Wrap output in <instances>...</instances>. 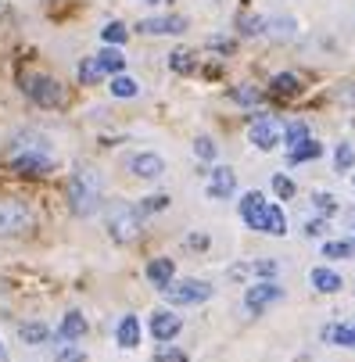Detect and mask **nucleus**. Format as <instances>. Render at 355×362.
<instances>
[{
    "label": "nucleus",
    "mask_w": 355,
    "mask_h": 362,
    "mask_svg": "<svg viewBox=\"0 0 355 362\" xmlns=\"http://www.w3.org/2000/svg\"><path fill=\"white\" fill-rule=\"evenodd\" d=\"M162 298L169 305H201V301L212 298V284H205V280H169L162 287Z\"/></svg>",
    "instance_id": "7"
},
{
    "label": "nucleus",
    "mask_w": 355,
    "mask_h": 362,
    "mask_svg": "<svg viewBox=\"0 0 355 362\" xmlns=\"http://www.w3.org/2000/svg\"><path fill=\"white\" fill-rule=\"evenodd\" d=\"M248 144L255 151H273L284 144V122L273 115H255L248 122Z\"/></svg>",
    "instance_id": "6"
},
{
    "label": "nucleus",
    "mask_w": 355,
    "mask_h": 362,
    "mask_svg": "<svg viewBox=\"0 0 355 362\" xmlns=\"http://www.w3.org/2000/svg\"><path fill=\"white\" fill-rule=\"evenodd\" d=\"M233 280H244V276H262V280H273L277 276V262L273 258H259V262H240L230 269Z\"/></svg>",
    "instance_id": "15"
},
{
    "label": "nucleus",
    "mask_w": 355,
    "mask_h": 362,
    "mask_svg": "<svg viewBox=\"0 0 355 362\" xmlns=\"http://www.w3.org/2000/svg\"><path fill=\"white\" fill-rule=\"evenodd\" d=\"M22 90H25L29 100H36L40 108H62L65 105V86L58 79H50V76L33 72V76L22 79Z\"/></svg>",
    "instance_id": "4"
},
{
    "label": "nucleus",
    "mask_w": 355,
    "mask_h": 362,
    "mask_svg": "<svg viewBox=\"0 0 355 362\" xmlns=\"http://www.w3.org/2000/svg\"><path fill=\"white\" fill-rule=\"evenodd\" d=\"M237 29H240L244 36H259L262 29H269V18H262V15H244V18H237Z\"/></svg>",
    "instance_id": "26"
},
{
    "label": "nucleus",
    "mask_w": 355,
    "mask_h": 362,
    "mask_svg": "<svg viewBox=\"0 0 355 362\" xmlns=\"http://www.w3.org/2000/svg\"><path fill=\"white\" fill-rule=\"evenodd\" d=\"M79 79H83L86 86H93V83H100V79H105V72H100L97 58H83V62H79Z\"/></svg>",
    "instance_id": "27"
},
{
    "label": "nucleus",
    "mask_w": 355,
    "mask_h": 362,
    "mask_svg": "<svg viewBox=\"0 0 355 362\" xmlns=\"http://www.w3.org/2000/svg\"><path fill=\"white\" fill-rule=\"evenodd\" d=\"M351 187H355V173H351Z\"/></svg>",
    "instance_id": "43"
},
{
    "label": "nucleus",
    "mask_w": 355,
    "mask_h": 362,
    "mask_svg": "<svg viewBox=\"0 0 355 362\" xmlns=\"http://www.w3.org/2000/svg\"><path fill=\"white\" fill-rule=\"evenodd\" d=\"M83 334H86V320L79 313H65L58 327V341H79Z\"/></svg>",
    "instance_id": "20"
},
{
    "label": "nucleus",
    "mask_w": 355,
    "mask_h": 362,
    "mask_svg": "<svg viewBox=\"0 0 355 362\" xmlns=\"http://www.w3.org/2000/svg\"><path fill=\"white\" fill-rule=\"evenodd\" d=\"M18 337L25 344H47L50 341V327H43V323H22L18 327Z\"/></svg>",
    "instance_id": "24"
},
{
    "label": "nucleus",
    "mask_w": 355,
    "mask_h": 362,
    "mask_svg": "<svg viewBox=\"0 0 355 362\" xmlns=\"http://www.w3.org/2000/svg\"><path fill=\"white\" fill-rule=\"evenodd\" d=\"M8 158H11V169L22 173V176H47V173H54L58 154H54V147H50V140L43 133L29 129V133H18L11 140Z\"/></svg>",
    "instance_id": "1"
},
{
    "label": "nucleus",
    "mask_w": 355,
    "mask_h": 362,
    "mask_svg": "<svg viewBox=\"0 0 355 362\" xmlns=\"http://www.w3.org/2000/svg\"><path fill=\"white\" fill-rule=\"evenodd\" d=\"M309 284H313L320 294H337V291L344 287V280H341L334 269H327V266H316V269L309 273Z\"/></svg>",
    "instance_id": "16"
},
{
    "label": "nucleus",
    "mask_w": 355,
    "mask_h": 362,
    "mask_svg": "<svg viewBox=\"0 0 355 362\" xmlns=\"http://www.w3.org/2000/svg\"><path fill=\"white\" fill-rule=\"evenodd\" d=\"M313 204H316V212H320V216H327V219L337 212V197H334V194H323V190H320V194H313Z\"/></svg>",
    "instance_id": "32"
},
{
    "label": "nucleus",
    "mask_w": 355,
    "mask_h": 362,
    "mask_svg": "<svg viewBox=\"0 0 355 362\" xmlns=\"http://www.w3.org/2000/svg\"><path fill=\"white\" fill-rule=\"evenodd\" d=\"M284 298V287L280 284H273V280H259V284H251L248 291H244V308L251 316H259V313H266V308L273 305V301H280Z\"/></svg>",
    "instance_id": "8"
},
{
    "label": "nucleus",
    "mask_w": 355,
    "mask_h": 362,
    "mask_svg": "<svg viewBox=\"0 0 355 362\" xmlns=\"http://www.w3.org/2000/svg\"><path fill=\"white\" fill-rule=\"evenodd\" d=\"M194 154H197L201 162H216V158H219V144H216L212 136H197V140H194Z\"/></svg>",
    "instance_id": "25"
},
{
    "label": "nucleus",
    "mask_w": 355,
    "mask_h": 362,
    "mask_svg": "<svg viewBox=\"0 0 355 362\" xmlns=\"http://www.w3.org/2000/svg\"><path fill=\"white\" fill-rule=\"evenodd\" d=\"M233 190H237L233 169H230V165H216V169L209 173V197H212V201H226V197H233Z\"/></svg>",
    "instance_id": "13"
},
{
    "label": "nucleus",
    "mask_w": 355,
    "mask_h": 362,
    "mask_svg": "<svg viewBox=\"0 0 355 362\" xmlns=\"http://www.w3.org/2000/svg\"><path fill=\"white\" fill-rule=\"evenodd\" d=\"M115 341H119V348H136L140 344V320L136 316H122L119 320V327H115Z\"/></svg>",
    "instance_id": "17"
},
{
    "label": "nucleus",
    "mask_w": 355,
    "mask_h": 362,
    "mask_svg": "<svg viewBox=\"0 0 355 362\" xmlns=\"http://www.w3.org/2000/svg\"><path fill=\"white\" fill-rule=\"evenodd\" d=\"M351 255H355L351 240H327L323 244V258H351Z\"/></svg>",
    "instance_id": "29"
},
{
    "label": "nucleus",
    "mask_w": 355,
    "mask_h": 362,
    "mask_svg": "<svg viewBox=\"0 0 355 362\" xmlns=\"http://www.w3.org/2000/svg\"><path fill=\"white\" fill-rule=\"evenodd\" d=\"M230 97L237 100V105H259V100H262V90H255L251 83H244V86H233Z\"/></svg>",
    "instance_id": "28"
},
{
    "label": "nucleus",
    "mask_w": 355,
    "mask_h": 362,
    "mask_svg": "<svg viewBox=\"0 0 355 362\" xmlns=\"http://www.w3.org/2000/svg\"><path fill=\"white\" fill-rule=\"evenodd\" d=\"M136 29L144 36H180V33H187V18H180V15H158V18H144Z\"/></svg>",
    "instance_id": "11"
},
{
    "label": "nucleus",
    "mask_w": 355,
    "mask_h": 362,
    "mask_svg": "<svg viewBox=\"0 0 355 362\" xmlns=\"http://www.w3.org/2000/svg\"><path fill=\"white\" fill-rule=\"evenodd\" d=\"M155 362H190V358H187V351H180V348H173V344L165 341V344L155 351Z\"/></svg>",
    "instance_id": "33"
},
{
    "label": "nucleus",
    "mask_w": 355,
    "mask_h": 362,
    "mask_svg": "<svg viewBox=\"0 0 355 362\" xmlns=\"http://www.w3.org/2000/svg\"><path fill=\"white\" fill-rule=\"evenodd\" d=\"M97 58V65H100V72H105V76H115V72H122L126 69V58H122V50L119 47H105V50H100V54H93Z\"/></svg>",
    "instance_id": "19"
},
{
    "label": "nucleus",
    "mask_w": 355,
    "mask_h": 362,
    "mask_svg": "<svg viewBox=\"0 0 355 362\" xmlns=\"http://www.w3.org/2000/svg\"><path fill=\"white\" fill-rule=\"evenodd\" d=\"M65 197H69V209L76 216H93L100 209V197H105V183H100V176L93 169H76L69 176Z\"/></svg>",
    "instance_id": "3"
},
{
    "label": "nucleus",
    "mask_w": 355,
    "mask_h": 362,
    "mask_svg": "<svg viewBox=\"0 0 355 362\" xmlns=\"http://www.w3.org/2000/svg\"><path fill=\"white\" fill-rule=\"evenodd\" d=\"M108 233L119 244L136 240L140 237V209H133V204H126V201H115L108 209Z\"/></svg>",
    "instance_id": "5"
},
{
    "label": "nucleus",
    "mask_w": 355,
    "mask_h": 362,
    "mask_svg": "<svg viewBox=\"0 0 355 362\" xmlns=\"http://www.w3.org/2000/svg\"><path fill=\"white\" fill-rule=\"evenodd\" d=\"M240 219L248 230L255 233H269V237H287V216L280 204L266 201L262 190H248L240 197Z\"/></svg>",
    "instance_id": "2"
},
{
    "label": "nucleus",
    "mask_w": 355,
    "mask_h": 362,
    "mask_svg": "<svg viewBox=\"0 0 355 362\" xmlns=\"http://www.w3.org/2000/svg\"><path fill=\"white\" fill-rule=\"evenodd\" d=\"M273 190H277L280 197H294V183H291L287 176H273Z\"/></svg>",
    "instance_id": "38"
},
{
    "label": "nucleus",
    "mask_w": 355,
    "mask_h": 362,
    "mask_svg": "<svg viewBox=\"0 0 355 362\" xmlns=\"http://www.w3.org/2000/svg\"><path fill=\"white\" fill-rule=\"evenodd\" d=\"M320 337L327 344H337V348H355V320H344V323H327L320 330Z\"/></svg>",
    "instance_id": "14"
},
{
    "label": "nucleus",
    "mask_w": 355,
    "mask_h": 362,
    "mask_svg": "<svg viewBox=\"0 0 355 362\" xmlns=\"http://www.w3.org/2000/svg\"><path fill=\"white\" fill-rule=\"evenodd\" d=\"M140 4H162V0H140Z\"/></svg>",
    "instance_id": "42"
},
{
    "label": "nucleus",
    "mask_w": 355,
    "mask_h": 362,
    "mask_svg": "<svg viewBox=\"0 0 355 362\" xmlns=\"http://www.w3.org/2000/svg\"><path fill=\"white\" fill-rule=\"evenodd\" d=\"M348 226H351V230H355V209H351V212H348Z\"/></svg>",
    "instance_id": "41"
},
{
    "label": "nucleus",
    "mask_w": 355,
    "mask_h": 362,
    "mask_svg": "<svg viewBox=\"0 0 355 362\" xmlns=\"http://www.w3.org/2000/svg\"><path fill=\"white\" fill-rule=\"evenodd\" d=\"M183 330V320L176 313H169V308H158V313H151V337L155 341H173L176 334Z\"/></svg>",
    "instance_id": "12"
},
{
    "label": "nucleus",
    "mask_w": 355,
    "mask_h": 362,
    "mask_svg": "<svg viewBox=\"0 0 355 362\" xmlns=\"http://www.w3.org/2000/svg\"><path fill=\"white\" fill-rule=\"evenodd\" d=\"M129 173L140 180H158V176H165V158L155 151H140L129 158Z\"/></svg>",
    "instance_id": "10"
},
{
    "label": "nucleus",
    "mask_w": 355,
    "mask_h": 362,
    "mask_svg": "<svg viewBox=\"0 0 355 362\" xmlns=\"http://www.w3.org/2000/svg\"><path fill=\"white\" fill-rule=\"evenodd\" d=\"M169 69H173V72H190L194 62H190L187 50H173V54H169Z\"/></svg>",
    "instance_id": "36"
},
{
    "label": "nucleus",
    "mask_w": 355,
    "mask_h": 362,
    "mask_svg": "<svg viewBox=\"0 0 355 362\" xmlns=\"http://www.w3.org/2000/svg\"><path fill=\"white\" fill-rule=\"evenodd\" d=\"M334 165H337V173H348V169L355 165V151H351V144H337Z\"/></svg>",
    "instance_id": "31"
},
{
    "label": "nucleus",
    "mask_w": 355,
    "mask_h": 362,
    "mask_svg": "<svg viewBox=\"0 0 355 362\" xmlns=\"http://www.w3.org/2000/svg\"><path fill=\"white\" fill-rule=\"evenodd\" d=\"M112 97H119V100H133V97H140V83L133 79V76H122V72H115L112 76Z\"/></svg>",
    "instance_id": "21"
},
{
    "label": "nucleus",
    "mask_w": 355,
    "mask_h": 362,
    "mask_svg": "<svg viewBox=\"0 0 355 362\" xmlns=\"http://www.w3.org/2000/svg\"><path fill=\"white\" fill-rule=\"evenodd\" d=\"M176 276V266H173V258H155V262H147V280L155 284L158 291Z\"/></svg>",
    "instance_id": "18"
},
{
    "label": "nucleus",
    "mask_w": 355,
    "mask_h": 362,
    "mask_svg": "<svg viewBox=\"0 0 355 362\" xmlns=\"http://www.w3.org/2000/svg\"><path fill=\"white\" fill-rule=\"evenodd\" d=\"M327 233V223L323 219H313L309 226H305V237H323Z\"/></svg>",
    "instance_id": "39"
},
{
    "label": "nucleus",
    "mask_w": 355,
    "mask_h": 362,
    "mask_svg": "<svg viewBox=\"0 0 355 362\" xmlns=\"http://www.w3.org/2000/svg\"><path fill=\"white\" fill-rule=\"evenodd\" d=\"M100 36H105V43H112V47H119V43H126V25L122 22H108L105 29H100Z\"/></svg>",
    "instance_id": "30"
},
{
    "label": "nucleus",
    "mask_w": 355,
    "mask_h": 362,
    "mask_svg": "<svg viewBox=\"0 0 355 362\" xmlns=\"http://www.w3.org/2000/svg\"><path fill=\"white\" fill-rule=\"evenodd\" d=\"M54 362H86V351L76 348V344H65V348H58Z\"/></svg>",
    "instance_id": "35"
},
{
    "label": "nucleus",
    "mask_w": 355,
    "mask_h": 362,
    "mask_svg": "<svg viewBox=\"0 0 355 362\" xmlns=\"http://www.w3.org/2000/svg\"><path fill=\"white\" fill-rule=\"evenodd\" d=\"M273 90H280V93H294V90H298V76H291V72L273 76Z\"/></svg>",
    "instance_id": "37"
},
{
    "label": "nucleus",
    "mask_w": 355,
    "mask_h": 362,
    "mask_svg": "<svg viewBox=\"0 0 355 362\" xmlns=\"http://www.w3.org/2000/svg\"><path fill=\"white\" fill-rule=\"evenodd\" d=\"M309 140V122H301V119H291L284 126V144L287 147H298V144H305Z\"/></svg>",
    "instance_id": "23"
},
{
    "label": "nucleus",
    "mask_w": 355,
    "mask_h": 362,
    "mask_svg": "<svg viewBox=\"0 0 355 362\" xmlns=\"http://www.w3.org/2000/svg\"><path fill=\"white\" fill-rule=\"evenodd\" d=\"M320 154H323V147L309 136L305 144H298V147L287 151V162H291V165H298V162H313V158H320Z\"/></svg>",
    "instance_id": "22"
},
{
    "label": "nucleus",
    "mask_w": 355,
    "mask_h": 362,
    "mask_svg": "<svg viewBox=\"0 0 355 362\" xmlns=\"http://www.w3.org/2000/svg\"><path fill=\"white\" fill-rule=\"evenodd\" d=\"M33 216L22 201H0V237H11V233H22L29 230Z\"/></svg>",
    "instance_id": "9"
},
{
    "label": "nucleus",
    "mask_w": 355,
    "mask_h": 362,
    "mask_svg": "<svg viewBox=\"0 0 355 362\" xmlns=\"http://www.w3.org/2000/svg\"><path fill=\"white\" fill-rule=\"evenodd\" d=\"M165 209H169V197H165V194H155V197H144L140 216H147V212H165Z\"/></svg>",
    "instance_id": "34"
},
{
    "label": "nucleus",
    "mask_w": 355,
    "mask_h": 362,
    "mask_svg": "<svg viewBox=\"0 0 355 362\" xmlns=\"http://www.w3.org/2000/svg\"><path fill=\"white\" fill-rule=\"evenodd\" d=\"M0 362H8V351H4V341H0Z\"/></svg>",
    "instance_id": "40"
}]
</instances>
